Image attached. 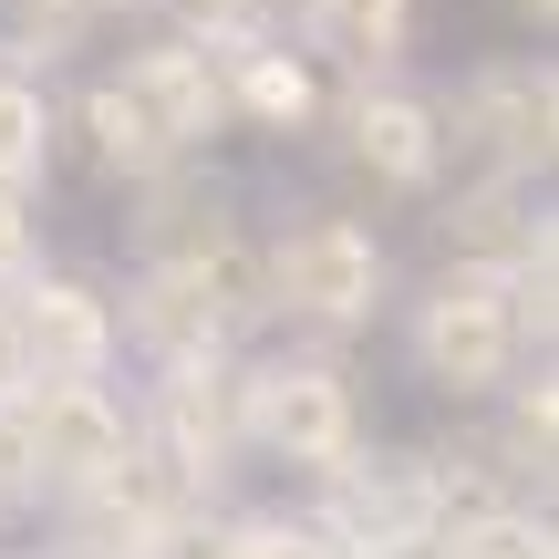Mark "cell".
I'll use <instances>...</instances> for the list:
<instances>
[{
    "instance_id": "44dd1931",
    "label": "cell",
    "mask_w": 559,
    "mask_h": 559,
    "mask_svg": "<svg viewBox=\"0 0 559 559\" xmlns=\"http://www.w3.org/2000/svg\"><path fill=\"white\" fill-rule=\"evenodd\" d=\"M239 559H342L300 508H239Z\"/></svg>"
},
{
    "instance_id": "2e32d148",
    "label": "cell",
    "mask_w": 559,
    "mask_h": 559,
    "mask_svg": "<svg viewBox=\"0 0 559 559\" xmlns=\"http://www.w3.org/2000/svg\"><path fill=\"white\" fill-rule=\"evenodd\" d=\"M83 145H94V166H104L115 187H156V177H177V166H187L177 145L156 135V115H145V104L124 94L115 73H104L94 94H83Z\"/></svg>"
},
{
    "instance_id": "e0dca14e",
    "label": "cell",
    "mask_w": 559,
    "mask_h": 559,
    "mask_svg": "<svg viewBox=\"0 0 559 559\" xmlns=\"http://www.w3.org/2000/svg\"><path fill=\"white\" fill-rule=\"evenodd\" d=\"M549 456H559V394H549V373H519V383H508V425H498V445H487V466L519 487V477H549Z\"/></svg>"
},
{
    "instance_id": "6da1fadb",
    "label": "cell",
    "mask_w": 559,
    "mask_h": 559,
    "mask_svg": "<svg viewBox=\"0 0 559 559\" xmlns=\"http://www.w3.org/2000/svg\"><path fill=\"white\" fill-rule=\"evenodd\" d=\"M404 342H415V373L436 383V394H456V404L508 394L519 362H528L519 290H508L498 270H466V260H445L436 280H425V300L404 311Z\"/></svg>"
},
{
    "instance_id": "7a4b0ae2",
    "label": "cell",
    "mask_w": 559,
    "mask_h": 559,
    "mask_svg": "<svg viewBox=\"0 0 559 559\" xmlns=\"http://www.w3.org/2000/svg\"><path fill=\"white\" fill-rule=\"evenodd\" d=\"M239 425L249 445H260L270 466H290V477H332V466L362 456V404H353V373H342L332 353H270L239 373Z\"/></svg>"
},
{
    "instance_id": "9a60e30c",
    "label": "cell",
    "mask_w": 559,
    "mask_h": 559,
    "mask_svg": "<svg viewBox=\"0 0 559 559\" xmlns=\"http://www.w3.org/2000/svg\"><path fill=\"white\" fill-rule=\"evenodd\" d=\"M300 41L353 83H394V62L415 52V0H300Z\"/></svg>"
},
{
    "instance_id": "277c9868",
    "label": "cell",
    "mask_w": 559,
    "mask_h": 559,
    "mask_svg": "<svg viewBox=\"0 0 559 559\" xmlns=\"http://www.w3.org/2000/svg\"><path fill=\"white\" fill-rule=\"evenodd\" d=\"M270 270V321H311V332H362L383 311V239L362 218H300L260 249Z\"/></svg>"
},
{
    "instance_id": "7c38bea8",
    "label": "cell",
    "mask_w": 559,
    "mask_h": 559,
    "mask_svg": "<svg viewBox=\"0 0 559 559\" xmlns=\"http://www.w3.org/2000/svg\"><path fill=\"white\" fill-rule=\"evenodd\" d=\"M115 342H135L156 373H166V362L239 353L228 321H218V300L198 290V270H135V290H124V311H115Z\"/></svg>"
},
{
    "instance_id": "4fadbf2b",
    "label": "cell",
    "mask_w": 559,
    "mask_h": 559,
    "mask_svg": "<svg viewBox=\"0 0 559 559\" xmlns=\"http://www.w3.org/2000/svg\"><path fill=\"white\" fill-rule=\"evenodd\" d=\"M445 239H456L466 270L519 280V270H549V207H539L528 177H477L456 207H445Z\"/></svg>"
},
{
    "instance_id": "9c48e42d",
    "label": "cell",
    "mask_w": 559,
    "mask_h": 559,
    "mask_svg": "<svg viewBox=\"0 0 559 559\" xmlns=\"http://www.w3.org/2000/svg\"><path fill=\"white\" fill-rule=\"evenodd\" d=\"M11 415H21V436H32L41 498H73L83 477H104V466L135 445V415H124L115 383H21Z\"/></svg>"
},
{
    "instance_id": "603a6c76",
    "label": "cell",
    "mask_w": 559,
    "mask_h": 559,
    "mask_svg": "<svg viewBox=\"0 0 559 559\" xmlns=\"http://www.w3.org/2000/svg\"><path fill=\"white\" fill-rule=\"evenodd\" d=\"M21 508H41V466H32V436H21V415L0 404V519H21Z\"/></svg>"
},
{
    "instance_id": "8992f818",
    "label": "cell",
    "mask_w": 559,
    "mask_h": 559,
    "mask_svg": "<svg viewBox=\"0 0 559 559\" xmlns=\"http://www.w3.org/2000/svg\"><path fill=\"white\" fill-rule=\"evenodd\" d=\"M300 519H311L342 559H425V539H436L425 456H373V445H362L353 466H332V477L311 487Z\"/></svg>"
},
{
    "instance_id": "7402d4cb",
    "label": "cell",
    "mask_w": 559,
    "mask_h": 559,
    "mask_svg": "<svg viewBox=\"0 0 559 559\" xmlns=\"http://www.w3.org/2000/svg\"><path fill=\"white\" fill-rule=\"evenodd\" d=\"M32 270H41V207L21 187H0V290H21Z\"/></svg>"
},
{
    "instance_id": "30bf717a",
    "label": "cell",
    "mask_w": 559,
    "mask_h": 559,
    "mask_svg": "<svg viewBox=\"0 0 559 559\" xmlns=\"http://www.w3.org/2000/svg\"><path fill=\"white\" fill-rule=\"evenodd\" d=\"M342 156L373 187H394V198H425L445 177V124L415 83H353L342 94Z\"/></svg>"
},
{
    "instance_id": "f1b7e54d",
    "label": "cell",
    "mask_w": 559,
    "mask_h": 559,
    "mask_svg": "<svg viewBox=\"0 0 559 559\" xmlns=\"http://www.w3.org/2000/svg\"><path fill=\"white\" fill-rule=\"evenodd\" d=\"M0 11H11V0H0Z\"/></svg>"
},
{
    "instance_id": "3957f363",
    "label": "cell",
    "mask_w": 559,
    "mask_h": 559,
    "mask_svg": "<svg viewBox=\"0 0 559 559\" xmlns=\"http://www.w3.org/2000/svg\"><path fill=\"white\" fill-rule=\"evenodd\" d=\"M239 373L249 353H207V362H166L156 383H145V415H135V445L166 466V477L187 487V498H218L228 466L249 456V425H239Z\"/></svg>"
},
{
    "instance_id": "d4e9b609",
    "label": "cell",
    "mask_w": 559,
    "mask_h": 559,
    "mask_svg": "<svg viewBox=\"0 0 559 559\" xmlns=\"http://www.w3.org/2000/svg\"><path fill=\"white\" fill-rule=\"evenodd\" d=\"M32 383V362H21V321H11V290H0V404Z\"/></svg>"
},
{
    "instance_id": "cb8c5ba5",
    "label": "cell",
    "mask_w": 559,
    "mask_h": 559,
    "mask_svg": "<svg viewBox=\"0 0 559 559\" xmlns=\"http://www.w3.org/2000/svg\"><path fill=\"white\" fill-rule=\"evenodd\" d=\"M156 559H239V508H187Z\"/></svg>"
},
{
    "instance_id": "ffe728a7",
    "label": "cell",
    "mask_w": 559,
    "mask_h": 559,
    "mask_svg": "<svg viewBox=\"0 0 559 559\" xmlns=\"http://www.w3.org/2000/svg\"><path fill=\"white\" fill-rule=\"evenodd\" d=\"M166 11V41H198V52H239L270 32V0H145Z\"/></svg>"
},
{
    "instance_id": "ba28073f",
    "label": "cell",
    "mask_w": 559,
    "mask_h": 559,
    "mask_svg": "<svg viewBox=\"0 0 559 559\" xmlns=\"http://www.w3.org/2000/svg\"><path fill=\"white\" fill-rule=\"evenodd\" d=\"M11 321H21V362L32 383H104L115 373V290H94L83 270H32L11 290Z\"/></svg>"
},
{
    "instance_id": "ac0fdd59",
    "label": "cell",
    "mask_w": 559,
    "mask_h": 559,
    "mask_svg": "<svg viewBox=\"0 0 559 559\" xmlns=\"http://www.w3.org/2000/svg\"><path fill=\"white\" fill-rule=\"evenodd\" d=\"M52 94L41 83H21V73H0V187H21L32 198L41 177H52Z\"/></svg>"
},
{
    "instance_id": "83f0119b",
    "label": "cell",
    "mask_w": 559,
    "mask_h": 559,
    "mask_svg": "<svg viewBox=\"0 0 559 559\" xmlns=\"http://www.w3.org/2000/svg\"><path fill=\"white\" fill-rule=\"evenodd\" d=\"M32 559H62V549H32Z\"/></svg>"
},
{
    "instance_id": "5b68a950",
    "label": "cell",
    "mask_w": 559,
    "mask_h": 559,
    "mask_svg": "<svg viewBox=\"0 0 559 559\" xmlns=\"http://www.w3.org/2000/svg\"><path fill=\"white\" fill-rule=\"evenodd\" d=\"M436 124H456L445 145H477L487 177H549V145H559V83L539 52H498L456 83V104H436Z\"/></svg>"
},
{
    "instance_id": "52a82bcc",
    "label": "cell",
    "mask_w": 559,
    "mask_h": 559,
    "mask_svg": "<svg viewBox=\"0 0 559 559\" xmlns=\"http://www.w3.org/2000/svg\"><path fill=\"white\" fill-rule=\"evenodd\" d=\"M187 508L198 498H187L145 445H124L104 477H83L73 498H62V559H156L166 539H177Z\"/></svg>"
},
{
    "instance_id": "5bb4252c",
    "label": "cell",
    "mask_w": 559,
    "mask_h": 559,
    "mask_svg": "<svg viewBox=\"0 0 559 559\" xmlns=\"http://www.w3.org/2000/svg\"><path fill=\"white\" fill-rule=\"evenodd\" d=\"M218 62V104L239 124H260V135H300V124L321 115V73H311V52H290L280 32L260 41H239V52H207Z\"/></svg>"
},
{
    "instance_id": "8fae6325",
    "label": "cell",
    "mask_w": 559,
    "mask_h": 559,
    "mask_svg": "<svg viewBox=\"0 0 559 559\" xmlns=\"http://www.w3.org/2000/svg\"><path fill=\"white\" fill-rule=\"evenodd\" d=\"M124 94L145 104V115H156V135L177 145L187 166L207 156V145H218V124H228V104H218V62L198 52V41H145V52H124Z\"/></svg>"
},
{
    "instance_id": "4316f807",
    "label": "cell",
    "mask_w": 559,
    "mask_h": 559,
    "mask_svg": "<svg viewBox=\"0 0 559 559\" xmlns=\"http://www.w3.org/2000/svg\"><path fill=\"white\" fill-rule=\"evenodd\" d=\"M508 11H519V21H539V32H549V21H559V0H508Z\"/></svg>"
},
{
    "instance_id": "d6986e66",
    "label": "cell",
    "mask_w": 559,
    "mask_h": 559,
    "mask_svg": "<svg viewBox=\"0 0 559 559\" xmlns=\"http://www.w3.org/2000/svg\"><path fill=\"white\" fill-rule=\"evenodd\" d=\"M425 559H559L539 508H498V519H466L445 539H425Z\"/></svg>"
},
{
    "instance_id": "484cf974",
    "label": "cell",
    "mask_w": 559,
    "mask_h": 559,
    "mask_svg": "<svg viewBox=\"0 0 559 559\" xmlns=\"http://www.w3.org/2000/svg\"><path fill=\"white\" fill-rule=\"evenodd\" d=\"M52 11H73L83 32H94V21H115V11H145V0H52Z\"/></svg>"
}]
</instances>
